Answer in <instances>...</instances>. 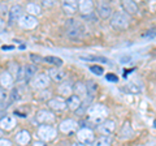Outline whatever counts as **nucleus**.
Masks as SVG:
<instances>
[{
  "label": "nucleus",
  "mask_w": 156,
  "mask_h": 146,
  "mask_svg": "<svg viewBox=\"0 0 156 146\" xmlns=\"http://www.w3.org/2000/svg\"><path fill=\"white\" fill-rule=\"evenodd\" d=\"M109 111L104 104H92L87 108V121L92 125H100L107 120Z\"/></svg>",
  "instance_id": "nucleus-1"
},
{
  "label": "nucleus",
  "mask_w": 156,
  "mask_h": 146,
  "mask_svg": "<svg viewBox=\"0 0 156 146\" xmlns=\"http://www.w3.org/2000/svg\"><path fill=\"white\" fill-rule=\"evenodd\" d=\"M130 24V16L125 12H115L111 18V25L116 30H125Z\"/></svg>",
  "instance_id": "nucleus-2"
},
{
  "label": "nucleus",
  "mask_w": 156,
  "mask_h": 146,
  "mask_svg": "<svg viewBox=\"0 0 156 146\" xmlns=\"http://www.w3.org/2000/svg\"><path fill=\"white\" fill-rule=\"evenodd\" d=\"M38 137L41 138L42 141H52L53 138L56 137V129L53 128L52 125L48 124H41L38 128Z\"/></svg>",
  "instance_id": "nucleus-3"
},
{
  "label": "nucleus",
  "mask_w": 156,
  "mask_h": 146,
  "mask_svg": "<svg viewBox=\"0 0 156 146\" xmlns=\"http://www.w3.org/2000/svg\"><path fill=\"white\" fill-rule=\"evenodd\" d=\"M77 137H78V141H80L81 144L89 145V144H92L95 141V133H94V130L87 128V126H82V128L78 129Z\"/></svg>",
  "instance_id": "nucleus-4"
},
{
  "label": "nucleus",
  "mask_w": 156,
  "mask_h": 146,
  "mask_svg": "<svg viewBox=\"0 0 156 146\" xmlns=\"http://www.w3.org/2000/svg\"><path fill=\"white\" fill-rule=\"evenodd\" d=\"M95 11H96V14L99 16L100 18H103V20H107V18H109L112 16V7L108 2H98L95 3Z\"/></svg>",
  "instance_id": "nucleus-5"
},
{
  "label": "nucleus",
  "mask_w": 156,
  "mask_h": 146,
  "mask_svg": "<svg viewBox=\"0 0 156 146\" xmlns=\"http://www.w3.org/2000/svg\"><path fill=\"white\" fill-rule=\"evenodd\" d=\"M50 81H51V78L48 77V75L41 73V75H37L35 78L33 80V86H34V89H37V90H43L50 85Z\"/></svg>",
  "instance_id": "nucleus-6"
},
{
  "label": "nucleus",
  "mask_w": 156,
  "mask_h": 146,
  "mask_svg": "<svg viewBox=\"0 0 156 146\" xmlns=\"http://www.w3.org/2000/svg\"><path fill=\"white\" fill-rule=\"evenodd\" d=\"M66 27H68V35L74 38V37H78L81 35L82 33V25L77 20H66Z\"/></svg>",
  "instance_id": "nucleus-7"
},
{
  "label": "nucleus",
  "mask_w": 156,
  "mask_h": 146,
  "mask_svg": "<svg viewBox=\"0 0 156 146\" xmlns=\"http://www.w3.org/2000/svg\"><path fill=\"white\" fill-rule=\"evenodd\" d=\"M35 119H37L38 123L50 125L51 123L55 121V115H53V112H51V111H48V110H41V111L37 112Z\"/></svg>",
  "instance_id": "nucleus-8"
},
{
  "label": "nucleus",
  "mask_w": 156,
  "mask_h": 146,
  "mask_svg": "<svg viewBox=\"0 0 156 146\" xmlns=\"http://www.w3.org/2000/svg\"><path fill=\"white\" fill-rule=\"evenodd\" d=\"M98 130H99L103 136H111L116 130V123L113 120L107 119L100 125H98Z\"/></svg>",
  "instance_id": "nucleus-9"
},
{
  "label": "nucleus",
  "mask_w": 156,
  "mask_h": 146,
  "mask_svg": "<svg viewBox=\"0 0 156 146\" xmlns=\"http://www.w3.org/2000/svg\"><path fill=\"white\" fill-rule=\"evenodd\" d=\"M58 128H60V130H61L62 133L69 134V133H73L74 130H77L78 123H77L76 120H73V119H65V120H62L61 123H60Z\"/></svg>",
  "instance_id": "nucleus-10"
},
{
  "label": "nucleus",
  "mask_w": 156,
  "mask_h": 146,
  "mask_svg": "<svg viewBox=\"0 0 156 146\" xmlns=\"http://www.w3.org/2000/svg\"><path fill=\"white\" fill-rule=\"evenodd\" d=\"M95 8V4L94 2H91V0H81L80 3H78V11L82 16H89V14L92 13Z\"/></svg>",
  "instance_id": "nucleus-11"
},
{
  "label": "nucleus",
  "mask_w": 156,
  "mask_h": 146,
  "mask_svg": "<svg viewBox=\"0 0 156 146\" xmlns=\"http://www.w3.org/2000/svg\"><path fill=\"white\" fill-rule=\"evenodd\" d=\"M37 25H38V20L34 16H30V14H23L20 18V26L22 29H34Z\"/></svg>",
  "instance_id": "nucleus-12"
},
{
  "label": "nucleus",
  "mask_w": 156,
  "mask_h": 146,
  "mask_svg": "<svg viewBox=\"0 0 156 146\" xmlns=\"http://www.w3.org/2000/svg\"><path fill=\"white\" fill-rule=\"evenodd\" d=\"M48 107L55 111H64L66 108V100L62 97H55L48 100Z\"/></svg>",
  "instance_id": "nucleus-13"
},
{
  "label": "nucleus",
  "mask_w": 156,
  "mask_h": 146,
  "mask_svg": "<svg viewBox=\"0 0 156 146\" xmlns=\"http://www.w3.org/2000/svg\"><path fill=\"white\" fill-rule=\"evenodd\" d=\"M8 16H9V24H13L16 21H20V18L23 16V8L21 5H13L8 12Z\"/></svg>",
  "instance_id": "nucleus-14"
},
{
  "label": "nucleus",
  "mask_w": 156,
  "mask_h": 146,
  "mask_svg": "<svg viewBox=\"0 0 156 146\" xmlns=\"http://www.w3.org/2000/svg\"><path fill=\"white\" fill-rule=\"evenodd\" d=\"M61 7H62V11L68 16H73L78 11V2H76V0H66V2H62Z\"/></svg>",
  "instance_id": "nucleus-15"
},
{
  "label": "nucleus",
  "mask_w": 156,
  "mask_h": 146,
  "mask_svg": "<svg viewBox=\"0 0 156 146\" xmlns=\"http://www.w3.org/2000/svg\"><path fill=\"white\" fill-rule=\"evenodd\" d=\"M48 77L56 82H61L66 78V72L60 69V68H51L48 71Z\"/></svg>",
  "instance_id": "nucleus-16"
},
{
  "label": "nucleus",
  "mask_w": 156,
  "mask_h": 146,
  "mask_svg": "<svg viewBox=\"0 0 156 146\" xmlns=\"http://www.w3.org/2000/svg\"><path fill=\"white\" fill-rule=\"evenodd\" d=\"M17 121H16V118L12 115H7L0 120V128L4 129V130H11L16 126Z\"/></svg>",
  "instance_id": "nucleus-17"
},
{
  "label": "nucleus",
  "mask_w": 156,
  "mask_h": 146,
  "mask_svg": "<svg viewBox=\"0 0 156 146\" xmlns=\"http://www.w3.org/2000/svg\"><path fill=\"white\" fill-rule=\"evenodd\" d=\"M133 136V128H131V124L129 120H126L125 123L122 124L120 129V134H119V138L121 140H126V138H130Z\"/></svg>",
  "instance_id": "nucleus-18"
},
{
  "label": "nucleus",
  "mask_w": 156,
  "mask_h": 146,
  "mask_svg": "<svg viewBox=\"0 0 156 146\" xmlns=\"http://www.w3.org/2000/svg\"><path fill=\"white\" fill-rule=\"evenodd\" d=\"M121 7H122L124 12L126 14H135L138 12V5L135 4V2H131V0H124L122 3H121Z\"/></svg>",
  "instance_id": "nucleus-19"
},
{
  "label": "nucleus",
  "mask_w": 156,
  "mask_h": 146,
  "mask_svg": "<svg viewBox=\"0 0 156 146\" xmlns=\"http://www.w3.org/2000/svg\"><path fill=\"white\" fill-rule=\"evenodd\" d=\"M31 140V136L27 130H20V132L16 134V142L21 146H26Z\"/></svg>",
  "instance_id": "nucleus-20"
},
{
  "label": "nucleus",
  "mask_w": 156,
  "mask_h": 146,
  "mask_svg": "<svg viewBox=\"0 0 156 146\" xmlns=\"http://www.w3.org/2000/svg\"><path fill=\"white\" fill-rule=\"evenodd\" d=\"M0 85L4 89H9L13 85V76L9 72H3L0 75Z\"/></svg>",
  "instance_id": "nucleus-21"
},
{
  "label": "nucleus",
  "mask_w": 156,
  "mask_h": 146,
  "mask_svg": "<svg viewBox=\"0 0 156 146\" xmlns=\"http://www.w3.org/2000/svg\"><path fill=\"white\" fill-rule=\"evenodd\" d=\"M73 91L76 93L77 97H83V98H87V89H86V84H83L82 81H77L74 86H73Z\"/></svg>",
  "instance_id": "nucleus-22"
},
{
  "label": "nucleus",
  "mask_w": 156,
  "mask_h": 146,
  "mask_svg": "<svg viewBox=\"0 0 156 146\" xmlns=\"http://www.w3.org/2000/svg\"><path fill=\"white\" fill-rule=\"evenodd\" d=\"M81 103H82V100H81L80 97L70 95L66 100V107H69V110H72V111H77L78 108H80Z\"/></svg>",
  "instance_id": "nucleus-23"
},
{
  "label": "nucleus",
  "mask_w": 156,
  "mask_h": 146,
  "mask_svg": "<svg viewBox=\"0 0 156 146\" xmlns=\"http://www.w3.org/2000/svg\"><path fill=\"white\" fill-rule=\"evenodd\" d=\"M57 91H58V94L62 95V97H68V95H70L72 94V91H73V86L69 81L68 82H62V84L58 85L57 87Z\"/></svg>",
  "instance_id": "nucleus-24"
},
{
  "label": "nucleus",
  "mask_w": 156,
  "mask_h": 146,
  "mask_svg": "<svg viewBox=\"0 0 156 146\" xmlns=\"http://www.w3.org/2000/svg\"><path fill=\"white\" fill-rule=\"evenodd\" d=\"M26 11L29 12L30 16H38V14H41V12H42V7L39 5V4L31 2L26 5Z\"/></svg>",
  "instance_id": "nucleus-25"
},
{
  "label": "nucleus",
  "mask_w": 156,
  "mask_h": 146,
  "mask_svg": "<svg viewBox=\"0 0 156 146\" xmlns=\"http://www.w3.org/2000/svg\"><path fill=\"white\" fill-rule=\"evenodd\" d=\"M81 60L85 61H98V63H104V64H111V61L104 56H94V55H89V56H80Z\"/></svg>",
  "instance_id": "nucleus-26"
},
{
  "label": "nucleus",
  "mask_w": 156,
  "mask_h": 146,
  "mask_svg": "<svg viewBox=\"0 0 156 146\" xmlns=\"http://www.w3.org/2000/svg\"><path fill=\"white\" fill-rule=\"evenodd\" d=\"M94 146H112L111 136H101L96 141H94Z\"/></svg>",
  "instance_id": "nucleus-27"
},
{
  "label": "nucleus",
  "mask_w": 156,
  "mask_h": 146,
  "mask_svg": "<svg viewBox=\"0 0 156 146\" xmlns=\"http://www.w3.org/2000/svg\"><path fill=\"white\" fill-rule=\"evenodd\" d=\"M43 61L48 63V64L55 65L57 68H60L62 64H64V61H62L60 57H57V56H47V57H43Z\"/></svg>",
  "instance_id": "nucleus-28"
},
{
  "label": "nucleus",
  "mask_w": 156,
  "mask_h": 146,
  "mask_svg": "<svg viewBox=\"0 0 156 146\" xmlns=\"http://www.w3.org/2000/svg\"><path fill=\"white\" fill-rule=\"evenodd\" d=\"M86 89H87V97L90 95V98H94L95 94H96V91H98L96 82H94V81H87Z\"/></svg>",
  "instance_id": "nucleus-29"
},
{
  "label": "nucleus",
  "mask_w": 156,
  "mask_h": 146,
  "mask_svg": "<svg viewBox=\"0 0 156 146\" xmlns=\"http://www.w3.org/2000/svg\"><path fill=\"white\" fill-rule=\"evenodd\" d=\"M37 73V67L34 64H29L23 67V75H25V78H30V77L35 76Z\"/></svg>",
  "instance_id": "nucleus-30"
},
{
  "label": "nucleus",
  "mask_w": 156,
  "mask_h": 146,
  "mask_svg": "<svg viewBox=\"0 0 156 146\" xmlns=\"http://www.w3.org/2000/svg\"><path fill=\"white\" fill-rule=\"evenodd\" d=\"M124 90H128L130 91V93H140V90H142V87H139L138 85H135V84H128L126 85V87H124Z\"/></svg>",
  "instance_id": "nucleus-31"
},
{
  "label": "nucleus",
  "mask_w": 156,
  "mask_h": 146,
  "mask_svg": "<svg viewBox=\"0 0 156 146\" xmlns=\"http://www.w3.org/2000/svg\"><path fill=\"white\" fill-rule=\"evenodd\" d=\"M90 71L96 76H101L104 73L103 67H99V65H90Z\"/></svg>",
  "instance_id": "nucleus-32"
},
{
  "label": "nucleus",
  "mask_w": 156,
  "mask_h": 146,
  "mask_svg": "<svg viewBox=\"0 0 156 146\" xmlns=\"http://www.w3.org/2000/svg\"><path fill=\"white\" fill-rule=\"evenodd\" d=\"M8 7H7V4L5 3H0V18L4 17V16H7L8 14Z\"/></svg>",
  "instance_id": "nucleus-33"
},
{
  "label": "nucleus",
  "mask_w": 156,
  "mask_h": 146,
  "mask_svg": "<svg viewBox=\"0 0 156 146\" xmlns=\"http://www.w3.org/2000/svg\"><path fill=\"white\" fill-rule=\"evenodd\" d=\"M142 37L143 38H154V37H156V27H152V29H150V30H147L144 34H142Z\"/></svg>",
  "instance_id": "nucleus-34"
},
{
  "label": "nucleus",
  "mask_w": 156,
  "mask_h": 146,
  "mask_svg": "<svg viewBox=\"0 0 156 146\" xmlns=\"http://www.w3.org/2000/svg\"><path fill=\"white\" fill-rule=\"evenodd\" d=\"M11 99H12V100H17V99H20V91H18V89H13V90H12Z\"/></svg>",
  "instance_id": "nucleus-35"
},
{
  "label": "nucleus",
  "mask_w": 156,
  "mask_h": 146,
  "mask_svg": "<svg viewBox=\"0 0 156 146\" xmlns=\"http://www.w3.org/2000/svg\"><path fill=\"white\" fill-rule=\"evenodd\" d=\"M105 78L108 81H112V82H117V81H119V77H117L116 75H113V73H108V75L105 76Z\"/></svg>",
  "instance_id": "nucleus-36"
},
{
  "label": "nucleus",
  "mask_w": 156,
  "mask_h": 146,
  "mask_svg": "<svg viewBox=\"0 0 156 146\" xmlns=\"http://www.w3.org/2000/svg\"><path fill=\"white\" fill-rule=\"evenodd\" d=\"M42 5L46 7V8L53 7V5H55V2H53V0H43V2H42Z\"/></svg>",
  "instance_id": "nucleus-37"
},
{
  "label": "nucleus",
  "mask_w": 156,
  "mask_h": 146,
  "mask_svg": "<svg viewBox=\"0 0 156 146\" xmlns=\"http://www.w3.org/2000/svg\"><path fill=\"white\" fill-rule=\"evenodd\" d=\"M30 59L34 61V63H41V61H43V57H41V56H38V55H30Z\"/></svg>",
  "instance_id": "nucleus-38"
},
{
  "label": "nucleus",
  "mask_w": 156,
  "mask_h": 146,
  "mask_svg": "<svg viewBox=\"0 0 156 146\" xmlns=\"http://www.w3.org/2000/svg\"><path fill=\"white\" fill-rule=\"evenodd\" d=\"M0 146H12L11 141L5 138H0Z\"/></svg>",
  "instance_id": "nucleus-39"
},
{
  "label": "nucleus",
  "mask_w": 156,
  "mask_h": 146,
  "mask_svg": "<svg viewBox=\"0 0 156 146\" xmlns=\"http://www.w3.org/2000/svg\"><path fill=\"white\" fill-rule=\"evenodd\" d=\"M5 97H7V94H5V93H4V91H3L2 89H0V102H2V100H4V99H5Z\"/></svg>",
  "instance_id": "nucleus-40"
},
{
  "label": "nucleus",
  "mask_w": 156,
  "mask_h": 146,
  "mask_svg": "<svg viewBox=\"0 0 156 146\" xmlns=\"http://www.w3.org/2000/svg\"><path fill=\"white\" fill-rule=\"evenodd\" d=\"M4 26H5V24H4V21L2 20V18H0V30H3Z\"/></svg>",
  "instance_id": "nucleus-41"
},
{
  "label": "nucleus",
  "mask_w": 156,
  "mask_h": 146,
  "mask_svg": "<svg viewBox=\"0 0 156 146\" xmlns=\"http://www.w3.org/2000/svg\"><path fill=\"white\" fill-rule=\"evenodd\" d=\"M131 60V57L130 56H126V57H121V61H129Z\"/></svg>",
  "instance_id": "nucleus-42"
},
{
  "label": "nucleus",
  "mask_w": 156,
  "mask_h": 146,
  "mask_svg": "<svg viewBox=\"0 0 156 146\" xmlns=\"http://www.w3.org/2000/svg\"><path fill=\"white\" fill-rule=\"evenodd\" d=\"M2 48H3V50H12L13 47H12V46H3Z\"/></svg>",
  "instance_id": "nucleus-43"
},
{
  "label": "nucleus",
  "mask_w": 156,
  "mask_h": 146,
  "mask_svg": "<svg viewBox=\"0 0 156 146\" xmlns=\"http://www.w3.org/2000/svg\"><path fill=\"white\" fill-rule=\"evenodd\" d=\"M33 146H46V145L43 144V142H35V144H34Z\"/></svg>",
  "instance_id": "nucleus-44"
},
{
  "label": "nucleus",
  "mask_w": 156,
  "mask_h": 146,
  "mask_svg": "<svg viewBox=\"0 0 156 146\" xmlns=\"http://www.w3.org/2000/svg\"><path fill=\"white\" fill-rule=\"evenodd\" d=\"M72 146H85L83 144H81V142H76V144H73Z\"/></svg>",
  "instance_id": "nucleus-45"
},
{
  "label": "nucleus",
  "mask_w": 156,
  "mask_h": 146,
  "mask_svg": "<svg viewBox=\"0 0 156 146\" xmlns=\"http://www.w3.org/2000/svg\"><path fill=\"white\" fill-rule=\"evenodd\" d=\"M2 137H3V130L0 129V138H2Z\"/></svg>",
  "instance_id": "nucleus-46"
},
{
  "label": "nucleus",
  "mask_w": 156,
  "mask_h": 146,
  "mask_svg": "<svg viewBox=\"0 0 156 146\" xmlns=\"http://www.w3.org/2000/svg\"><path fill=\"white\" fill-rule=\"evenodd\" d=\"M154 126H155V128H156V119L154 120Z\"/></svg>",
  "instance_id": "nucleus-47"
}]
</instances>
